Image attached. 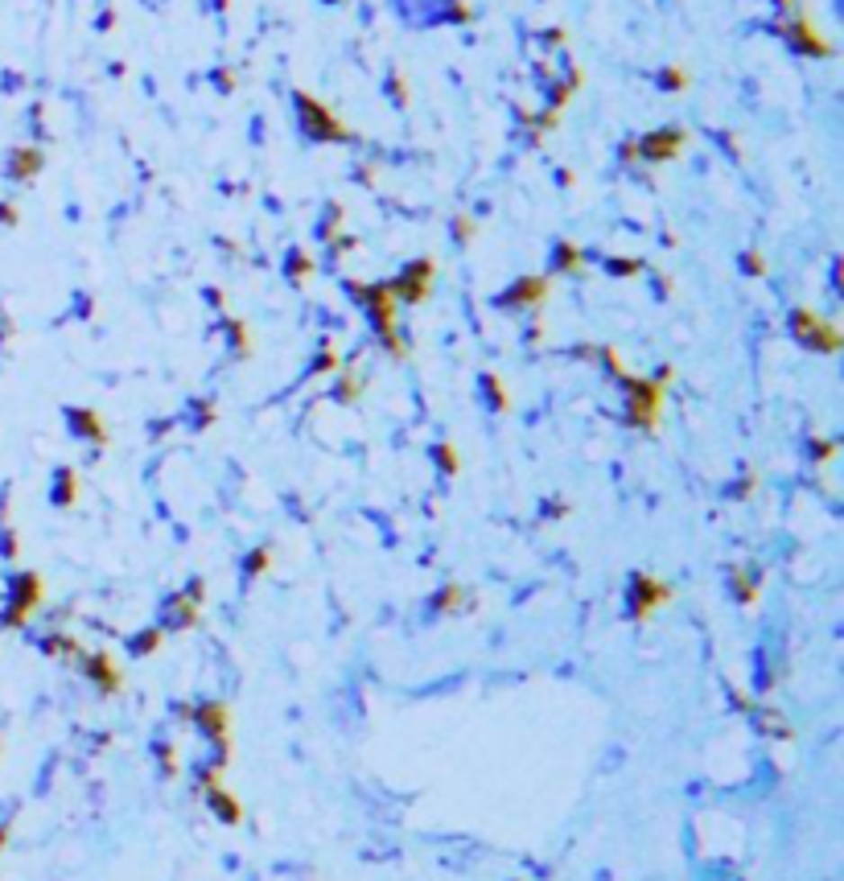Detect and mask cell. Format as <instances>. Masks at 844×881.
Instances as JSON below:
<instances>
[{"mask_svg": "<svg viewBox=\"0 0 844 881\" xmlns=\"http://www.w3.org/2000/svg\"><path fill=\"white\" fill-rule=\"evenodd\" d=\"M4 841H9V828H0V849H4Z\"/></svg>", "mask_w": 844, "mask_h": 881, "instance_id": "30bf717a", "label": "cell"}, {"mask_svg": "<svg viewBox=\"0 0 844 881\" xmlns=\"http://www.w3.org/2000/svg\"><path fill=\"white\" fill-rule=\"evenodd\" d=\"M87 676L99 684V692H103V697H116L120 688H124V671L116 668V659L107 655V651H95V655L87 659Z\"/></svg>", "mask_w": 844, "mask_h": 881, "instance_id": "8992f818", "label": "cell"}, {"mask_svg": "<svg viewBox=\"0 0 844 881\" xmlns=\"http://www.w3.org/2000/svg\"><path fill=\"white\" fill-rule=\"evenodd\" d=\"M631 601H634V618H651V614L668 606L671 601V585L655 581V577H634V589H631Z\"/></svg>", "mask_w": 844, "mask_h": 881, "instance_id": "3957f363", "label": "cell"}, {"mask_svg": "<svg viewBox=\"0 0 844 881\" xmlns=\"http://www.w3.org/2000/svg\"><path fill=\"white\" fill-rule=\"evenodd\" d=\"M161 770H166V775H177V758H174V746H161Z\"/></svg>", "mask_w": 844, "mask_h": 881, "instance_id": "ba28073f", "label": "cell"}, {"mask_svg": "<svg viewBox=\"0 0 844 881\" xmlns=\"http://www.w3.org/2000/svg\"><path fill=\"white\" fill-rule=\"evenodd\" d=\"M462 606V589H445V598H441V610H457Z\"/></svg>", "mask_w": 844, "mask_h": 881, "instance_id": "9c48e42d", "label": "cell"}, {"mask_svg": "<svg viewBox=\"0 0 844 881\" xmlns=\"http://www.w3.org/2000/svg\"><path fill=\"white\" fill-rule=\"evenodd\" d=\"M634 388V420L655 428V412H660V383H631Z\"/></svg>", "mask_w": 844, "mask_h": 881, "instance_id": "52a82bcc", "label": "cell"}, {"mask_svg": "<svg viewBox=\"0 0 844 881\" xmlns=\"http://www.w3.org/2000/svg\"><path fill=\"white\" fill-rule=\"evenodd\" d=\"M202 795H206V804H211V812L219 815V823H227V828H239V823H243V804L223 787V766H219V770H206V775H202Z\"/></svg>", "mask_w": 844, "mask_h": 881, "instance_id": "6da1fadb", "label": "cell"}, {"mask_svg": "<svg viewBox=\"0 0 844 881\" xmlns=\"http://www.w3.org/2000/svg\"><path fill=\"white\" fill-rule=\"evenodd\" d=\"M194 725H202V733H211L214 742H227L231 737V708L223 705V700H206V705H198L194 713Z\"/></svg>", "mask_w": 844, "mask_h": 881, "instance_id": "5b68a950", "label": "cell"}, {"mask_svg": "<svg viewBox=\"0 0 844 881\" xmlns=\"http://www.w3.org/2000/svg\"><path fill=\"white\" fill-rule=\"evenodd\" d=\"M38 601H41V577L38 572H21L17 581H13V606L9 614H4V626H25L30 622V614L38 610Z\"/></svg>", "mask_w": 844, "mask_h": 881, "instance_id": "7a4b0ae2", "label": "cell"}, {"mask_svg": "<svg viewBox=\"0 0 844 881\" xmlns=\"http://www.w3.org/2000/svg\"><path fill=\"white\" fill-rule=\"evenodd\" d=\"M795 329H799V338H804V342H812V350L832 355V350L840 346V329L828 326V321H820L815 313H795Z\"/></svg>", "mask_w": 844, "mask_h": 881, "instance_id": "277c9868", "label": "cell"}]
</instances>
